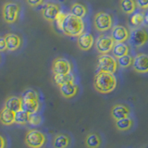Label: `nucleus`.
Segmentation results:
<instances>
[{"mask_svg": "<svg viewBox=\"0 0 148 148\" xmlns=\"http://www.w3.org/2000/svg\"><path fill=\"white\" fill-rule=\"evenodd\" d=\"M85 30V23L83 18H78L72 15L71 13H66L63 20L61 31L65 35L71 37H78L80 36Z\"/></svg>", "mask_w": 148, "mask_h": 148, "instance_id": "nucleus-1", "label": "nucleus"}, {"mask_svg": "<svg viewBox=\"0 0 148 148\" xmlns=\"http://www.w3.org/2000/svg\"><path fill=\"white\" fill-rule=\"evenodd\" d=\"M118 82L114 73L98 71L94 78V88L100 94L106 95L113 92L117 87Z\"/></svg>", "mask_w": 148, "mask_h": 148, "instance_id": "nucleus-2", "label": "nucleus"}, {"mask_svg": "<svg viewBox=\"0 0 148 148\" xmlns=\"http://www.w3.org/2000/svg\"><path fill=\"white\" fill-rule=\"evenodd\" d=\"M22 109L29 114H34L40 109L38 92L32 89H27L22 94Z\"/></svg>", "mask_w": 148, "mask_h": 148, "instance_id": "nucleus-3", "label": "nucleus"}, {"mask_svg": "<svg viewBox=\"0 0 148 148\" xmlns=\"http://www.w3.org/2000/svg\"><path fill=\"white\" fill-rule=\"evenodd\" d=\"M46 143V136L35 129L29 130L24 137V143L29 148H42Z\"/></svg>", "mask_w": 148, "mask_h": 148, "instance_id": "nucleus-4", "label": "nucleus"}, {"mask_svg": "<svg viewBox=\"0 0 148 148\" xmlns=\"http://www.w3.org/2000/svg\"><path fill=\"white\" fill-rule=\"evenodd\" d=\"M21 12L20 5L16 2H6L2 8V17L5 22L8 24L15 23Z\"/></svg>", "mask_w": 148, "mask_h": 148, "instance_id": "nucleus-5", "label": "nucleus"}, {"mask_svg": "<svg viewBox=\"0 0 148 148\" xmlns=\"http://www.w3.org/2000/svg\"><path fill=\"white\" fill-rule=\"evenodd\" d=\"M94 26L100 32L108 31L113 27V18L109 13L104 11L96 13L94 18Z\"/></svg>", "mask_w": 148, "mask_h": 148, "instance_id": "nucleus-6", "label": "nucleus"}, {"mask_svg": "<svg viewBox=\"0 0 148 148\" xmlns=\"http://www.w3.org/2000/svg\"><path fill=\"white\" fill-rule=\"evenodd\" d=\"M118 63L116 59L112 56L108 54L100 55L97 60V68L98 71H105L109 73H115L118 69Z\"/></svg>", "mask_w": 148, "mask_h": 148, "instance_id": "nucleus-7", "label": "nucleus"}, {"mask_svg": "<svg viewBox=\"0 0 148 148\" xmlns=\"http://www.w3.org/2000/svg\"><path fill=\"white\" fill-rule=\"evenodd\" d=\"M114 45L115 41L112 39V37L106 34H100L95 42V49L100 55L108 54L111 52Z\"/></svg>", "mask_w": 148, "mask_h": 148, "instance_id": "nucleus-8", "label": "nucleus"}, {"mask_svg": "<svg viewBox=\"0 0 148 148\" xmlns=\"http://www.w3.org/2000/svg\"><path fill=\"white\" fill-rule=\"evenodd\" d=\"M130 40L131 44L137 48H140L148 43V32L145 29H134L130 34Z\"/></svg>", "mask_w": 148, "mask_h": 148, "instance_id": "nucleus-9", "label": "nucleus"}, {"mask_svg": "<svg viewBox=\"0 0 148 148\" xmlns=\"http://www.w3.org/2000/svg\"><path fill=\"white\" fill-rule=\"evenodd\" d=\"M72 71V65L69 59L65 58H57L52 63L53 74H67Z\"/></svg>", "mask_w": 148, "mask_h": 148, "instance_id": "nucleus-10", "label": "nucleus"}, {"mask_svg": "<svg viewBox=\"0 0 148 148\" xmlns=\"http://www.w3.org/2000/svg\"><path fill=\"white\" fill-rule=\"evenodd\" d=\"M132 67L138 73H148V55L138 54L132 59Z\"/></svg>", "mask_w": 148, "mask_h": 148, "instance_id": "nucleus-11", "label": "nucleus"}, {"mask_svg": "<svg viewBox=\"0 0 148 148\" xmlns=\"http://www.w3.org/2000/svg\"><path fill=\"white\" fill-rule=\"evenodd\" d=\"M110 36L115 43H125L130 38V32L123 25H115L111 28Z\"/></svg>", "mask_w": 148, "mask_h": 148, "instance_id": "nucleus-12", "label": "nucleus"}, {"mask_svg": "<svg viewBox=\"0 0 148 148\" xmlns=\"http://www.w3.org/2000/svg\"><path fill=\"white\" fill-rule=\"evenodd\" d=\"M61 11L60 7L56 3H47L42 9V15L45 20L49 22H54L58 13Z\"/></svg>", "mask_w": 148, "mask_h": 148, "instance_id": "nucleus-13", "label": "nucleus"}, {"mask_svg": "<svg viewBox=\"0 0 148 148\" xmlns=\"http://www.w3.org/2000/svg\"><path fill=\"white\" fill-rule=\"evenodd\" d=\"M130 115H131V108L124 104H116L110 110V116L114 120L128 118Z\"/></svg>", "mask_w": 148, "mask_h": 148, "instance_id": "nucleus-14", "label": "nucleus"}, {"mask_svg": "<svg viewBox=\"0 0 148 148\" xmlns=\"http://www.w3.org/2000/svg\"><path fill=\"white\" fill-rule=\"evenodd\" d=\"M77 45L82 51L90 50L94 45V37L89 32H82L80 36H78Z\"/></svg>", "mask_w": 148, "mask_h": 148, "instance_id": "nucleus-15", "label": "nucleus"}, {"mask_svg": "<svg viewBox=\"0 0 148 148\" xmlns=\"http://www.w3.org/2000/svg\"><path fill=\"white\" fill-rule=\"evenodd\" d=\"M58 87H59L60 94H61V95L66 99L73 98V97L78 94V91H79L78 85L75 84L74 82H68Z\"/></svg>", "mask_w": 148, "mask_h": 148, "instance_id": "nucleus-16", "label": "nucleus"}, {"mask_svg": "<svg viewBox=\"0 0 148 148\" xmlns=\"http://www.w3.org/2000/svg\"><path fill=\"white\" fill-rule=\"evenodd\" d=\"M5 39H6V44H7V49L8 51H16L21 47L22 40L20 35L17 34H8L5 35Z\"/></svg>", "mask_w": 148, "mask_h": 148, "instance_id": "nucleus-17", "label": "nucleus"}, {"mask_svg": "<svg viewBox=\"0 0 148 148\" xmlns=\"http://www.w3.org/2000/svg\"><path fill=\"white\" fill-rule=\"evenodd\" d=\"M71 139L68 134L58 133L53 138V147L54 148H68L71 145Z\"/></svg>", "mask_w": 148, "mask_h": 148, "instance_id": "nucleus-18", "label": "nucleus"}, {"mask_svg": "<svg viewBox=\"0 0 148 148\" xmlns=\"http://www.w3.org/2000/svg\"><path fill=\"white\" fill-rule=\"evenodd\" d=\"M0 123L5 126H10L14 124L15 123V112L4 106L0 111Z\"/></svg>", "mask_w": 148, "mask_h": 148, "instance_id": "nucleus-19", "label": "nucleus"}, {"mask_svg": "<svg viewBox=\"0 0 148 148\" xmlns=\"http://www.w3.org/2000/svg\"><path fill=\"white\" fill-rule=\"evenodd\" d=\"M4 106L14 111V112L20 111L22 109V98L18 96H15V95L9 96L6 99V101H5Z\"/></svg>", "mask_w": 148, "mask_h": 148, "instance_id": "nucleus-20", "label": "nucleus"}, {"mask_svg": "<svg viewBox=\"0 0 148 148\" xmlns=\"http://www.w3.org/2000/svg\"><path fill=\"white\" fill-rule=\"evenodd\" d=\"M84 143L87 148H99L102 145V139L98 133L91 132L85 137Z\"/></svg>", "mask_w": 148, "mask_h": 148, "instance_id": "nucleus-21", "label": "nucleus"}, {"mask_svg": "<svg viewBox=\"0 0 148 148\" xmlns=\"http://www.w3.org/2000/svg\"><path fill=\"white\" fill-rule=\"evenodd\" d=\"M133 127V120L130 117L115 120V128L119 132H128Z\"/></svg>", "mask_w": 148, "mask_h": 148, "instance_id": "nucleus-22", "label": "nucleus"}, {"mask_svg": "<svg viewBox=\"0 0 148 148\" xmlns=\"http://www.w3.org/2000/svg\"><path fill=\"white\" fill-rule=\"evenodd\" d=\"M119 8L122 12L131 15V14L134 13V11L136 10L137 5L135 0H120Z\"/></svg>", "mask_w": 148, "mask_h": 148, "instance_id": "nucleus-23", "label": "nucleus"}, {"mask_svg": "<svg viewBox=\"0 0 148 148\" xmlns=\"http://www.w3.org/2000/svg\"><path fill=\"white\" fill-rule=\"evenodd\" d=\"M112 53L114 58H119L125 55H129L130 53V47L125 43H115L113 48H112Z\"/></svg>", "mask_w": 148, "mask_h": 148, "instance_id": "nucleus-24", "label": "nucleus"}, {"mask_svg": "<svg viewBox=\"0 0 148 148\" xmlns=\"http://www.w3.org/2000/svg\"><path fill=\"white\" fill-rule=\"evenodd\" d=\"M53 79L55 83L58 86H60L68 82H74V81H75V78H74L71 72L67 74H54Z\"/></svg>", "mask_w": 148, "mask_h": 148, "instance_id": "nucleus-25", "label": "nucleus"}, {"mask_svg": "<svg viewBox=\"0 0 148 148\" xmlns=\"http://www.w3.org/2000/svg\"><path fill=\"white\" fill-rule=\"evenodd\" d=\"M71 13L78 18H83L87 15V8L82 3H74L71 7Z\"/></svg>", "mask_w": 148, "mask_h": 148, "instance_id": "nucleus-26", "label": "nucleus"}, {"mask_svg": "<svg viewBox=\"0 0 148 148\" xmlns=\"http://www.w3.org/2000/svg\"><path fill=\"white\" fill-rule=\"evenodd\" d=\"M29 118L30 114L23 109L15 112V123L18 125H26L29 123Z\"/></svg>", "mask_w": 148, "mask_h": 148, "instance_id": "nucleus-27", "label": "nucleus"}, {"mask_svg": "<svg viewBox=\"0 0 148 148\" xmlns=\"http://www.w3.org/2000/svg\"><path fill=\"white\" fill-rule=\"evenodd\" d=\"M145 23V14L141 12L132 13L131 17V24L133 27H140Z\"/></svg>", "mask_w": 148, "mask_h": 148, "instance_id": "nucleus-28", "label": "nucleus"}, {"mask_svg": "<svg viewBox=\"0 0 148 148\" xmlns=\"http://www.w3.org/2000/svg\"><path fill=\"white\" fill-rule=\"evenodd\" d=\"M132 59H133V58L131 57L130 55H125V56H122V57L117 58L118 66L120 68H123V69L131 67L132 64Z\"/></svg>", "mask_w": 148, "mask_h": 148, "instance_id": "nucleus-29", "label": "nucleus"}, {"mask_svg": "<svg viewBox=\"0 0 148 148\" xmlns=\"http://www.w3.org/2000/svg\"><path fill=\"white\" fill-rule=\"evenodd\" d=\"M42 122V118L41 116L38 115L37 113L34 114H30V118H29V123L32 125H34V126H37Z\"/></svg>", "mask_w": 148, "mask_h": 148, "instance_id": "nucleus-30", "label": "nucleus"}, {"mask_svg": "<svg viewBox=\"0 0 148 148\" xmlns=\"http://www.w3.org/2000/svg\"><path fill=\"white\" fill-rule=\"evenodd\" d=\"M65 15H66V13H64L62 11H60L58 13V15L57 16V18H56V24H57V27L58 28V29L60 30V28H61V25H62V22H63V20L65 18Z\"/></svg>", "mask_w": 148, "mask_h": 148, "instance_id": "nucleus-31", "label": "nucleus"}, {"mask_svg": "<svg viewBox=\"0 0 148 148\" xmlns=\"http://www.w3.org/2000/svg\"><path fill=\"white\" fill-rule=\"evenodd\" d=\"M136 5L139 8L146 10L148 9V0H135Z\"/></svg>", "mask_w": 148, "mask_h": 148, "instance_id": "nucleus-32", "label": "nucleus"}, {"mask_svg": "<svg viewBox=\"0 0 148 148\" xmlns=\"http://www.w3.org/2000/svg\"><path fill=\"white\" fill-rule=\"evenodd\" d=\"M7 44L5 36H0V52H5L7 51Z\"/></svg>", "mask_w": 148, "mask_h": 148, "instance_id": "nucleus-33", "label": "nucleus"}, {"mask_svg": "<svg viewBox=\"0 0 148 148\" xmlns=\"http://www.w3.org/2000/svg\"><path fill=\"white\" fill-rule=\"evenodd\" d=\"M26 1L31 7H38L44 3L45 0H26Z\"/></svg>", "mask_w": 148, "mask_h": 148, "instance_id": "nucleus-34", "label": "nucleus"}, {"mask_svg": "<svg viewBox=\"0 0 148 148\" xmlns=\"http://www.w3.org/2000/svg\"><path fill=\"white\" fill-rule=\"evenodd\" d=\"M0 148H7V140L1 134H0Z\"/></svg>", "mask_w": 148, "mask_h": 148, "instance_id": "nucleus-35", "label": "nucleus"}, {"mask_svg": "<svg viewBox=\"0 0 148 148\" xmlns=\"http://www.w3.org/2000/svg\"><path fill=\"white\" fill-rule=\"evenodd\" d=\"M145 24L148 25V10H147L146 14L145 15Z\"/></svg>", "mask_w": 148, "mask_h": 148, "instance_id": "nucleus-36", "label": "nucleus"}]
</instances>
